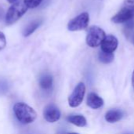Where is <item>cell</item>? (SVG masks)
I'll return each mask as SVG.
<instances>
[{
	"label": "cell",
	"mask_w": 134,
	"mask_h": 134,
	"mask_svg": "<svg viewBox=\"0 0 134 134\" xmlns=\"http://www.w3.org/2000/svg\"><path fill=\"white\" fill-rule=\"evenodd\" d=\"M39 86L44 91H50L53 87V77L48 73L41 75L39 78Z\"/></svg>",
	"instance_id": "obj_10"
},
{
	"label": "cell",
	"mask_w": 134,
	"mask_h": 134,
	"mask_svg": "<svg viewBox=\"0 0 134 134\" xmlns=\"http://www.w3.org/2000/svg\"><path fill=\"white\" fill-rule=\"evenodd\" d=\"M124 4L125 5H133L134 6V0H126Z\"/></svg>",
	"instance_id": "obj_19"
},
{
	"label": "cell",
	"mask_w": 134,
	"mask_h": 134,
	"mask_svg": "<svg viewBox=\"0 0 134 134\" xmlns=\"http://www.w3.org/2000/svg\"><path fill=\"white\" fill-rule=\"evenodd\" d=\"M125 134H132V133H125Z\"/></svg>",
	"instance_id": "obj_24"
},
{
	"label": "cell",
	"mask_w": 134,
	"mask_h": 134,
	"mask_svg": "<svg viewBox=\"0 0 134 134\" xmlns=\"http://www.w3.org/2000/svg\"><path fill=\"white\" fill-rule=\"evenodd\" d=\"M66 120L68 122L78 127H85L87 126V120L82 115H70L66 117Z\"/></svg>",
	"instance_id": "obj_12"
},
{
	"label": "cell",
	"mask_w": 134,
	"mask_h": 134,
	"mask_svg": "<svg viewBox=\"0 0 134 134\" xmlns=\"http://www.w3.org/2000/svg\"><path fill=\"white\" fill-rule=\"evenodd\" d=\"M125 27L127 30L129 31H133L134 29V18L131 19L130 20H128L127 22H126Z\"/></svg>",
	"instance_id": "obj_17"
},
{
	"label": "cell",
	"mask_w": 134,
	"mask_h": 134,
	"mask_svg": "<svg viewBox=\"0 0 134 134\" xmlns=\"http://www.w3.org/2000/svg\"><path fill=\"white\" fill-rule=\"evenodd\" d=\"M105 37V31L102 28L98 26H92L88 31L86 36V43L88 46L96 48L101 44Z\"/></svg>",
	"instance_id": "obj_3"
},
{
	"label": "cell",
	"mask_w": 134,
	"mask_h": 134,
	"mask_svg": "<svg viewBox=\"0 0 134 134\" xmlns=\"http://www.w3.org/2000/svg\"><path fill=\"white\" fill-rule=\"evenodd\" d=\"M68 134H79V133H68Z\"/></svg>",
	"instance_id": "obj_23"
},
{
	"label": "cell",
	"mask_w": 134,
	"mask_h": 134,
	"mask_svg": "<svg viewBox=\"0 0 134 134\" xmlns=\"http://www.w3.org/2000/svg\"><path fill=\"white\" fill-rule=\"evenodd\" d=\"M43 115L47 122L50 123H54L60 119L61 111L55 104H50L44 108L43 111Z\"/></svg>",
	"instance_id": "obj_7"
},
{
	"label": "cell",
	"mask_w": 134,
	"mask_h": 134,
	"mask_svg": "<svg viewBox=\"0 0 134 134\" xmlns=\"http://www.w3.org/2000/svg\"><path fill=\"white\" fill-rule=\"evenodd\" d=\"M89 23V15L87 12L82 13L70 20L68 23L67 27L70 31H76L85 29Z\"/></svg>",
	"instance_id": "obj_5"
},
{
	"label": "cell",
	"mask_w": 134,
	"mask_h": 134,
	"mask_svg": "<svg viewBox=\"0 0 134 134\" xmlns=\"http://www.w3.org/2000/svg\"><path fill=\"white\" fill-rule=\"evenodd\" d=\"M86 91V87L84 82H79L74 88L73 93L70 95L68 98L69 105L71 108H77L83 102L85 94Z\"/></svg>",
	"instance_id": "obj_4"
},
{
	"label": "cell",
	"mask_w": 134,
	"mask_h": 134,
	"mask_svg": "<svg viewBox=\"0 0 134 134\" xmlns=\"http://www.w3.org/2000/svg\"><path fill=\"white\" fill-rule=\"evenodd\" d=\"M6 46V39L5 35L0 31V51H2Z\"/></svg>",
	"instance_id": "obj_16"
},
{
	"label": "cell",
	"mask_w": 134,
	"mask_h": 134,
	"mask_svg": "<svg viewBox=\"0 0 134 134\" xmlns=\"http://www.w3.org/2000/svg\"><path fill=\"white\" fill-rule=\"evenodd\" d=\"M7 1H8L9 3H13H13H15L16 2H17L18 0H7Z\"/></svg>",
	"instance_id": "obj_22"
},
{
	"label": "cell",
	"mask_w": 134,
	"mask_h": 134,
	"mask_svg": "<svg viewBox=\"0 0 134 134\" xmlns=\"http://www.w3.org/2000/svg\"><path fill=\"white\" fill-rule=\"evenodd\" d=\"M133 18L134 6L125 5L124 7L111 18V20L115 24H121V23H126L128 20Z\"/></svg>",
	"instance_id": "obj_6"
},
{
	"label": "cell",
	"mask_w": 134,
	"mask_h": 134,
	"mask_svg": "<svg viewBox=\"0 0 134 134\" xmlns=\"http://www.w3.org/2000/svg\"><path fill=\"white\" fill-rule=\"evenodd\" d=\"M13 113L17 119L24 125L31 124L37 118L36 111L24 102H17L13 105Z\"/></svg>",
	"instance_id": "obj_1"
},
{
	"label": "cell",
	"mask_w": 134,
	"mask_h": 134,
	"mask_svg": "<svg viewBox=\"0 0 134 134\" xmlns=\"http://www.w3.org/2000/svg\"><path fill=\"white\" fill-rule=\"evenodd\" d=\"M43 23V20L42 19H39V20H32L31 22H29L24 28L23 30V35L24 37H28L29 35H31Z\"/></svg>",
	"instance_id": "obj_13"
},
{
	"label": "cell",
	"mask_w": 134,
	"mask_h": 134,
	"mask_svg": "<svg viewBox=\"0 0 134 134\" xmlns=\"http://www.w3.org/2000/svg\"><path fill=\"white\" fill-rule=\"evenodd\" d=\"M23 2L27 8L34 9L39 6L43 2V0H24Z\"/></svg>",
	"instance_id": "obj_15"
},
{
	"label": "cell",
	"mask_w": 134,
	"mask_h": 134,
	"mask_svg": "<svg viewBox=\"0 0 134 134\" xmlns=\"http://www.w3.org/2000/svg\"><path fill=\"white\" fill-rule=\"evenodd\" d=\"M132 85H133V87L134 89V71L133 72V75H132Z\"/></svg>",
	"instance_id": "obj_21"
},
{
	"label": "cell",
	"mask_w": 134,
	"mask_h": 134,
	"mask_svg": "<svg viewBox=\"0 0 134 134\" xmlns=\"http://www.w3.org/2000/svg\"><path fill=\"white\" fill-rule=\"evenodd\" d=\"M98 57H99V60L101 63H103V64H110L114 60L115 56H114L113 53H106V52H103V51L101 50L99 53Z\"/></svg>",
	"instance_id": "obj_14"
},
{
	"label": "cell",
	"mask_w": 134,
	"mask_h": 134,
	"mask_svg": "<svg viewBox=\"0 0 134 134\" xmlns=\"http://www.w3.org/2000/svg\"><path fill=\"white\" fill-rule=\"evenodd\" d=\"M5 17V11L2 7L0 6V20H3Z\"/></svg>",
	"instance_id": "obj_18"
},
{
	"label": "cell",
	"mask_w": 134,
	"mask_h": 134,
	"mask_svg": "<svg viewBox=\"0 0 134 134\" xmlns=\"http://www.w3.org/2000/svg\"><path fill=\"white\" fill-rule=\"evenodd\" d=\"M101 46V50L106 53H113L116 50L118 46V38L112 35H107L104 38L103 42L100 44Z\"/></svg>",
	"instance_id": "obj_8"
},
{
	"label": "cell",
	"mask_w": 134,
	"mask_h": 134,
	"mask_svg": "<svg viewBox=\"0 0 134 134\" xmlns=\"http://www.w3.org/2000/svg\"><path fill=\"white\" fill-rule=\"evenodd\" d=\"M124 116V113L120 109L109 110L105 115V119L109 123H115L120 121Z\"/></svg>",
	"instance_id": "obj_11"
},
{
	"label": "cell",
	"mask_w": 134,
	"mask_h": 134,
	"mask_svg": "<svg viewBox=\"0 0 134 134\" xmlns=\"http://www.w3.org/2000/svg\"><path fill=\"white\" fill-rule=\"evenodd\" d=\"M130 40L134 45V32H131L130 34Z\"/></svg>",
	"instance_id": "obj_20"
},
{
	"label": "cell",
	"mask_w": 134,
	"mask_h": 134,
	"mask_svg": "<svg viewBox=\"0 0 134 134\" xmlns=\"http://www.w3.org/2000/svg\"><path fill=\"white\" fill-rule=\"evenodd\" d=\"M28 8L24 4V2L17 1L13 3L8 9L5 15V20L6 24L10 25L17 22L27 11Z\"/></svg>",
	"instance_id": "obj_2"
},
{
	"label": "cell",
	"mask_w": 134,
	"mask_h": 134,
	"mask_svg": "<svg viewBox=\"0 0 134 134\" xmlns=\"http://www.w3.org/2000/svg\"><path fill=\"white\" fill-rule=\"evenodd\" d=\"M103 100L96 93H90L87 97V105L92 109H99L103 107Z\"/></svg>",
	"instance_id": "obj_9"
}]
</instances>
